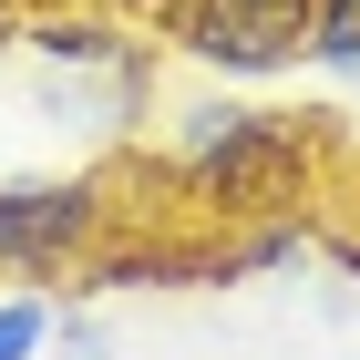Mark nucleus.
I'll return each mask as SVG.
<instances>
[{
    "label": "nucleus",
    "mask_w": 360,
    "mask_h": 360,
    "mask_svg": "<svg viewBox=\"0 0 360 360\" xmlns=\"http://www.w3.org/2000/svg\"><path fill=\"white\" fill-rule=\"evenodd\" d=\"M226 278V248H186V237H103L83 257V288H206Z\"/></svg>",
    "instance_id": "nucleus-4"
},
{
    "label": "nucleus",
    "mask_w": 360,
    "mask_h": 360,
    "mask_svg": "<svg viewBox=\"0 0 360 360\" xmlns=\"http://www.w3.org/2000/svg\"><path fill=\"white\" fill-rule=\"evenodd\" d=\"M113 237L103 175H11L0 186V278H83V257Z\"/></svg>",
    "instance_id": "nucleus-2"
},
{
    "label": "nucleus",
    "mask_w": 360,
    "mask_h": 360,
    "mask_svg": "<svg viewBox=\"0 0 360 360\" xmlns=\"http://www.w3.org/2000/svg\"><path fill=\"white\" fill-rule=\"evenodd\" d=\"M52 350V299L41 288H11L0 299V360H41Z\"/></svg>",
    "instance_id": "nucleus-7"
},
{
    "label": "nucleus",
    "mask_w": 360,
    "mask_h": 360,
    "mask_svg": "<svg viewBox=\"0 0 360 360\" xmlns=\"http://www.w3.org/2000/svg\"><path fill=\"white\" fill-rule=\"evenodd\" d=\"M288 257H309L299 217H268V226H248V237L226 248V278H237V268H288Z\"/></svg>",
    "instance_id": "nucleus-8"
},
{
    "label": "nucleus",
    "mask_w": 360,
    "mask_h": 360,
    "mask_svg": "<svg viewBox=\"0 0 360 360\" xmlns=\"http://www.w3.org/2000/svg\"><path fill=\"white\" fill-rule=\"evenodd\" d=\"M309 62L330 83H360V0H309Z\"/></svg>",
    "instance_id": "nucleus-6"
},
{
    "label": "nucleus",
    "mask_w": 360,
    "mask_h": 360,
    "mask_svg": "<svg viewBox=\"0 0 360 360\" xmlns=\"http://www.w3.org/2000/svg\"><path fill=\"white\" fill-rule=\"evenodd\" d=\"M11 41H21V0H0V52H11Z\"/></svg>",
    "instance_id": "nucleus-10"
},
{
    "label": "nucleus",
    "mask_w": 360,
    "mask_h": 360,
    "mask_svg": "<svg viewBox=\"0 0 360 360\" xmlns=\"http://www.w3.org/2000/svg\"><path fill=\"white\" fill-rule=\"evenodd\" d=\"M113 11H134V21H165V11H175V0H113Z\"/></svg>",
    "instance_id": "nucleus-11"
},
{
    "label": "nucleus",
    "mask_w": 360,
    "mask_h": 360,
    "mask_svg": "<svg viewBox=\"0 0 360 360\" xmlns=\"http://www.w3.org/2000/svg\"><path fill=\"white\" fill-rule=\"evenodd\" d=\"M52 360H103V319H93V309L52 319Z\"/></svg>",
    "instance_id": "nucleus-9"
},
{
    "label": "nucleus",
    "mask_w": 360,
    "mask_h": 360,
    "mask_svg": "<svg viewBox=\"0 0 360 360\" xmlns=\"http://www.w3.org/2000/svg\"><path fill=\"white\" fill-rule=\"evenodd\" d=\"M165 186L186 206H206L217 226L299 217L309 186H319V124L278 113V103H248V93H206L165 134Z\"/></svg>",
    "instance_id": "nucleus-1"
},
{
    "label": "nucleus",
    "mask_w": 360,
    "mask_h": 360,
    "mask_svg": "<svg viewBox=\"0 0 360 360\" xmlns=\"http://www.w3.org/2000/svg\"><path fill=\"white\" fill-rule=\"evenodd\" d=\"M165 41L226 83H268L309 62V0H175Z\"/></svg>",
    "instance_id": "nucleus-3"
},
{
    "label": "nucleus",
    "mask_w": 360,
    "mask_h": 360,
    "mask_svg": "<svg viewBox=\"0 0 360 360\" xmlns=\"http://www.w3.org/2000/svg\"><path fill=\"white\" fill-rule=\"evenodd\" d=\"M21 41L41 52V72H103V62H124L134 41L103 21V11H72V0H41V11H21Z\"/></svg>",
    "instance_id": "nucleus-5"
}]
</instances>
